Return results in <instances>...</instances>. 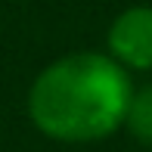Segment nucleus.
Segmentation results:
<instances>
[{"mask_svg":"<svg viewBox=\"0 0 152 152\" xmlns=\"http://www.w3.org/2000/svg\"><path fill=\"white\" fill-rule=\"evenodd\" d=\"M130 78L102 53H72L34 78L28 115L40 134L62 143H90L118 130L130 106Z\"/></svg>","mask_w":152,"mask_h":152,"instance_id":"nucleus-1","label":"nucleus"},{"mask_svg":"<svg viewBox=\"0 0 152 152\" xmlns=\"http://www.w3.org/2000/svg\"><path fill=\"white\" fill-rule=\"evenodd\" d=\"M130 130H134L137 140L152 143V87H143L140 93L130 96V106H127V118Z\"/></svg>","mask_w":152,"mask_h":152,"instance_id":"nucleus-3","label":"nucleus"},{"mask_svg":"<svg viewBox=\"0 0 152 152\" xmlns=\"http://www.w3.org/2000/svg\"><path fill=\"white\" fill-rule=\"evenodd\" d=\"M109 50L118 65L152 68V6H130L109 28Z\"/></svg>","mask_w":152,"mask_h":152,"instance_id":"nucleus-2","label":"nucleus"}]
</instances>
